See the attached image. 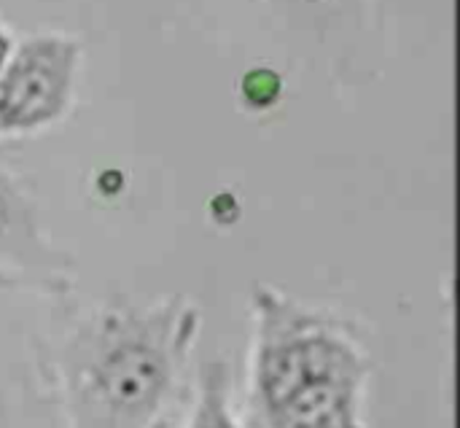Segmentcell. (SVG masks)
Segmentation results:
<instances>
[{
	"label": "cell",
	"instance_id": "cell-3",
	"mask_svg": "<svg viewBox=\"0 0 460 428\" xmlns=\"http://www.w3.org/2000/svg\"><path fill=\"white\" fill-rule=\"evenodd\" d=\"M81 43L62 32L19 40L0 70V138L59 121L75 94Z\"/></svg>",
	"mask_w": 460,
	"mask_h": 428
},
{
	"label": "cell",
	"instance_id": "cell-1",
	"mask_svg": "<svg viewBox=\"0 0 460 428\" xmlns=\"http://www.w3.org/2000/svg\"><path fill=\"white\" fill-rule=\"evenodd\" d=\"M199 329V308L181 294L97 308L54 356L67 428H164Z\"/></svg>",
	"mask_w": 460,
	"mask_h": 428
},
{
	"label": "cell",
	"instance_id": "cell-7",
	"mask_svg": "<svg viewBox=\"0 0 460 428\" xmlns=\"http://www.w3.org/2000/svg\"><path fill=\"white\" fill-rule=\"evenodd\" d=\"M286 3H299V5H318V3H326V0H286Z\"/></svg>",
	"mask_w": 460,
	"mask_h": 428
},
{
	"label": "cell",
	"instance_id": "cell-4",
	"mask_svg": "<svg viewBox=\"0 0 460 428\" xmlns=\"http://www.w3.org/2000/svg\"><path fill=\"white\" fill-rule=\"evenodd\" d=\"M67 267L70 259L40 232L27 186L0 165V270L32 286L62 289L67 286Z\"/></svg>",
	"mask_w": 460,
	"mask_h": 428
},
{
	"label": "cell",
	"instance_id": "cell-6",
	"mask_svg": "<svg viewBox=\"0 0 460 428\" xmlns=\"http://www.w3.org/2000/svg\"><path fill=\"white\" fill-rule=\"evenodd\" d=\"M13 35H11V30L0 22V70L5 67V62H8V57H11V51H13Z\"/></svg>",
	"mask_w": 460,
	"mask_h": 428
},
{
	"label": "cell",
	"instance_id": "cell-2",
	"mask_svg": "<svg viewBox=\"0 0 460 428\" xmlns=\"http://www.w3.org/2000/svg\"><path fill=\"white\" fill-rule=\"evenodd\" d=\"M251 302L256 428H364L369 359L350 329L267 283L253 289Z\"/></svg>",
	"mask_w": 460,
	"mask_h": 428
},
{
	"label": "cell",
	"instance_id": "cell-5",
	"mask_svg": "<svg viewBox=\"0 0 460 428\" xmlns=\"http://www.w3.org/2000/svg\"><path fill=\"white\" fill-rule=\"evenodd\" d=\"M189 428H240L229 410V370L221 361L205 367L199 402Z\"/></svg>",
	"mask_w": 460,
	"mask_h": 428
}]
</instances>
